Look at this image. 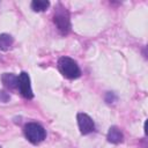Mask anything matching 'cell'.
I'll return each instance as SVG.
<instances>
[{
	"label": "cell",
	"mask_w": 148,
	"mask_h": 148,
	"mask_svg": "<svg viewBox=\"0 0 148 148\" xmlns=\"http://www.w3.org/2000/svg\"><path fill=\"white\" fill-rule=\"evenodd\" d=\"M1 81L3 86L8 89H15L17 88V76L13 73H3L1 76Z\"/></svg>",
	"instance_id": "7"
},
{
	"label": "cell",
	"mask_w": 148,
	"mask_h": 148,
	"mask_svg": "<svg viewBox=\"0 0 148 148\" xmlns=\"http://www.w3.org/2000/svg\"><path fill=\"white\" fill-rule=\"evenodd\" d=\"M77 125L81 134H89L95 131L94 120L87 113H77Z\"/></svg>",
	"instance_id": "5"
},
{
	"label": "cell",
	"mask_w": 148,
	"mask_h": 148,
	"mask_svg": "<svg viewBox=\"0 0 148 148\" xmlns=\"http://www.w3.org/2000/svg\"><path fill=\"white\" fill-rule=\"evenodd\" d=\"M24 134H25V138L31 143H35V145L42 142L46 136V132L44 127L38 123H28L24 126Z\"/></svg>",
	"instance_id": "3"
},
{
	"label": "cell",
	"mask_w": 148,
	"mask_h": 148,
	"mask_svg": "<svg viewBox=\"0 0 148 148\" xmlns=\"http://www.w3.org/2000/svg\"><path fill=\"white\" fill-rule=\"evenodd\" d=\"M17 88L24 98L31 99L34 97V92L30 84V77L27 72H21L17 76Z\"/></svg>",
	"instance_id": "4"
},
{
	"label": "cell",
	"mask_w": 148,
	"mask_h": 148,
	"mask_svg": "<svg viewBox=\"0 0 148 148\" xmlns=\"http://www.w3.org/2000/svg\"><path fill=\"white\" fill-rule=\"evenodd\" d=\"M14 43V38L8 34H1L0 35V50L8 51Z\"/></svg>",
	"instance_id": "8"
},
{
	"label": "cell",
	"mask_w": 148,
	"mask_h": 148,
	"mask_svg": "<svg viewBox=\"0 0 148 148\" xmlns=\"http://www.w3.org/2000/svg\"><path fill=\"white\" fill-rule=\"evenodd\" d=\"M50 7V2L46 0H34L31 2V8L34 12H44Z\"/></svg>",
	"instance_id": "9"
},
{
	"label": "cell",
	"mask_w": 148,
	"mask_h": 148,
	"mask_svg": "<svg viewBox=\"0 0 148 148\" xmlns=\"http://www.w3.org/2000/svg\"><path fill=\"white\" fill-rule=\"evenodd\" d=\"M53 22L58 30L62 35H67L71 31V18H69V13L68 10L61 5L58 3V6L54 9L53 14Z\"/></svg>",
	"instance_id": "1"
},
{
	"label": "cell",
	"mask_w": 148,
	"mask_h": 148,
	"mask_svg": "<svg viewBox=\"0 0 148 148\" xmlns=\"http://www.w3.org/2000/svg\"><path fill=\"white\" fill-rule=\"evenodd\" d=\"M106 139L109 142L111 143H120L124 139V135L121 133V131L117 127V126H111L109 128V132H108V135H106Z\"/></svg>",
	"instance_id": "6"
},
{
	"label": "cell",
	"mask_w": 148,
	"mask_h": 148,
	"mask_svg": "<svg viewBox=\"0 0 148 148\" xmlns=\"http://www.w3.org/2000/svg\"><path fill=\"white\" fill-rule=\"evenodd\" d=\"M8 99H9V95L7 92L0 90V102H7Z\"/></svg>",
	"instance_id": "10"
},
{
	"label": "cell",
	"mask_w": 148,
	"mask_h": 148,
	"mask_svg": "<svg viewBox=\"0 0 148 148\" xmlns=\"http://www.w3.org/2000/svg\"><path fill=\"white\" fill-rule=\"evenodd\" d=\"M59 71L67 79H77L81 75V69L77 62L69 57H61L58 60Z\"/></svg>",
	"instance_id": "2"
}]
</instances>
